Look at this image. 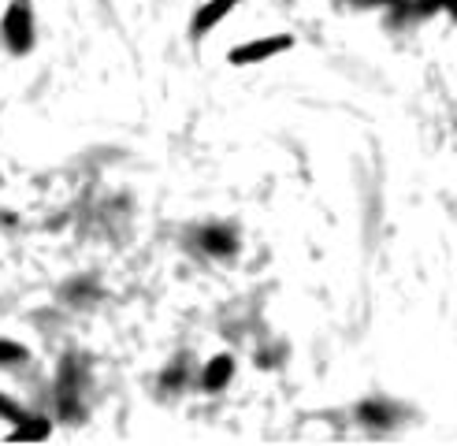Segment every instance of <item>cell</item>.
Masks as SVG:
<instances>
[{
    "label": "cell",
    "mask_w": 457,
    "mask_h": 446,
    "mask_svg": "<svg viewBox=\"0 0 457 446\" xmlns=\"http://www.w3.org/2000/svg\"><path fill=\"white\" fill-rule=\"evenodd\" d=\"M0 34H4V45L15 56H27L34 49V8L30 0H12L4 22H0Z\"/></svg>",
    "instance_id": "1"
},
{
    "label": "cell",
    "mask_w": 457,
    "mask_h": 446,
    "mask_svg": "<svg viewBox=\"0 0 457 446\" xmlns=\"http://www.w3.org/2000/svg\"><path fill=\"white\" fill-rule=\"evenodd\" d=\"M287 49H294V37L290 34H268V37L245 41V45H238V49H231V53H227V60H231L235 67H253V63H264V60L279 56Z\"/></svg>",
    "instance_id": "2"
},
{
    "label": "cell",
    "mask_w": 457,
    "mask_h": 446,
    "mask_svg": "<svg viewBox=\"0 0 457 446\" xmlns=\"http://www.w3.org/2000/svg\"><path fill=\"white\" fill-rule=\"evenodd\" d=\"M242 4V0H204V4L194 12V22H190V34L194 37H204V34H209V30H216L220 27V22L227 19V15H231L235 8Z\"/></svg>",
    "instance_id": "3"
},
{
    "label": "cell",
    "mask_w": 457,
    "mask_h": 446,
    "mask_svg": "<svg viewBox=\"0 0 457 446\" xmlns=\"http://www.w3.org/2000/svg\"><path fill=\"white\" fill-rule=\"evenodd\" d=\"M231 376H235V357L231 353H216L201 372V387L209 394H216V391H223L227 384H231Z\"/></svg>",
    "instance_id": "4"
},
{
    "label": "cell",
    "mask_w": 457,
    "mask_h": 446,
    "mask_svg": "<svg viewBox=\"0 0 457 446\" xmlns=\"http://www.w3.org/2000/svg\"><path fill=\"white\" fill-rule=\"evenodd\" d=\"M201 250L209 257H235L238 253V235L231 227H204L201 231Z\"/></svg>",
    "instance_id": "5"
},
{
    "label": "cell",
    "mask_w": 457,
    "mask_h": 446,
    "mask_svg": "<svg viewBox=\"0 0 457 446\" xmlns=\"http://www.w3.org/2000/svg\"><path fill=\"white\" fill-rule=\"evenodd\" d=\"M357 417H361L364 424H369V428H379V432H386V428H395L398 409L391 406V401H379V398H372V401H361Z\"/></svg>",
    "instance_id": "6"
},
{
    "label": "cell",
    "mask_w": 457,
    "mask_h": 446,
    "mask_svg": "<svg viewBox=\"0 0 457 446\" xmlns=\"http://www.w3.org/2000/svg\"><path fill=\"white\" fill-rule=\"evenodd\" d=\"M53 432V424L45 420V417H27L22 424H12V442H45Z\"/></svg>",
    "instance_id": "7"
},
{
    "label": "cell",
    "mask_w": 457,
    "mask_h": 446,
    "mask_svg": "<svg viewBox=\"0 0 457 446\" xmlns=\"http://www.w3.org/2000/svg\"><path fill=\"white\" fill-rule=\"evenodd\" d=\"M30 361V350L15 343V339H0V368H12V365H27Z\"/></svg>",
    "instance_id": "8"
},
{
    "label": "cell",
    "mask_w": 457,
    "mask_h": 446,
    "mask_svg": "<svg viewBox=\"0 0 457 446\" xmlns=\"http://www.w3.org/2000/svg\"><path fill=\"white\" fill-rule=\"evenodd\" d=\"M30 413L27 409H22L19 406V401L15 398H8V394H0V420H8V424H22V420H27Z\"/></svg>",
    "instance_id": "9"
},
{
    "label": "cell",
    "mask_w": 457,
    "mask_h": 446,
    "mask_svg": "<svg viewBox=\"0 0 457 446\" xmlns=\"http://www.w3.org/2000/svg\"><path fill=\"white\" fill-rule=\"evenodd\" d=\"M353 4H361V8H395V4H402V0H353Z\"/></svg>",
    "instance_id": "10"
},
{
    "label": "cell",
    "mask_w": 457,
    "mask_h": 446,
    "mask_svg": "<svg viewBox=\"0 0 457 446\" xmlns=\"http://www.w3.org/2000/svg\"><path fill=\"white\" fill-rule=\"evenodd\" d=\"M179 384H182V368H168V372H164V387L175 391Z\"/></svg>",
    "instance_id": "11"
},
{
    "label": "cell",
    "mask_w": 457,
    "mask_h": 446,
    "mask_svg": "<svg viewBox=\"0 0 457 446\" xmlns=\"http://www.w3.org/2000/svg\"><path fill=\"white\" fill-rule=\"evenodd\" d=\"M443 12H446L450 19H457V0H443Z\"/></svg>",
    "instance_id": "12"
}]
</instances>
